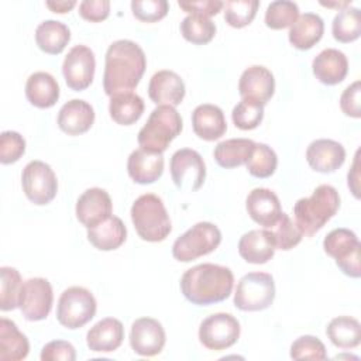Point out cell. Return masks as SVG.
I'll use <instances>...</instances> for the list:
<instances>
[{
  "label": "cell",
  "mask_w": 361,
  "mask_h": 361,
  "mask_svg": "<svg viewBox=\"0 0 361 361\" xmlns=\"http://www.w3.org/2000/svg\"><path fill=\"white\" fill-rule=\"evenodd\" d=\"M52 286L45 278H30L23 282L18 296V307L27 320H44L52 309Z\"/></svg>",
  "instance_id": "obj_13"
},
{
  "label": "cell",
  "mask_w": 361,
  "mask_h": 361,
  "mask_svg": "<svg viewBox=\"0 0 361 361\" xmlns=\"http://www.w3.org/2000/svg\"><path fill=\"white\" fill-rule=\"evenodd\" d=\"M96 307V299L90 290L82 286H71L62 292L58 300L56 319L63 327L75 330L94 317Z\"/></svg>",
  "instance_id": "obj_8"
},
{
  "label": "cell",
  "mask_w": 361,
  "mask_h": 361,
  "mask_svg": "<svg viewBox=\"0 0 361 361\" xmlns=\"http://www.w3.org/2000/svg\"><path fill=\"white\" fill-rule=\"evenodd\" d=\"M130 345L138 355L154 357L165 345V330L162 324L151 317L137 319L130 331Z\"/></svg>",
  "instance_id": "obj_15"
},
{
  "label": "cell",
  "mask_w": 361,
  "mask_h": 361,
  "mask_svg": "<svg viewBox=\"0 0 361 361\" xmlns=\"http://www.w3.org/2000/svg\"><path fill=\"white\" fill-rule=\"evenodd\" d=\"M185 83L172 71H158L148 85V96L157 106H178L185 97Z\"/></svg>",
  "instance_id": "obj_19"
},
{
  "label": "cell",
  "mask_w": 361,
  "mask_h": 361,
  "mask_svg": "<svg viewBox=\"0 0 361 361\" xmlns=\"http://www.w3.org/2000/svg\"><path fill=\"white\" fill-rule=\"evenodd\" d=\"M94 54L86 45L71 48L62 63V73L68 87L75 92L85 90L90 86L94 76Z\"/></svg>",
  "instance_id": "obj_14"
},
{
  "label": "cell",
  "mask_w": 361,
  "mask_h": 361,
  "mask_svg": "<svg viewBox=\"0 0 361 361\" xmlns=\"http://www.w3.org/2000/svg\"><path fill=\"white\" fill-rule=\"evenodd\" d=\"M275 299V282L267 272L244 275L234 293V305L244 312H258L269 307Z\"/></svg>",
  "instance_id": "obj_7"
},
{
  "label": "cell",
  "mask_w": 361,
  "mask_h": 361,
  "mask_svg": "<svg viewBox=\"0 0 361 361\" xmlns=\"http://www.w3.org/2000/svg\"><path fill=\"white\" fill-rule=\"evenodd\" d=\"M110 1L109 0H85L79 4V14L82 18L90 23H99L109 17Z\"/></svg>",
  "instance_id": "obj_48"
},
{
  "label": "cell",
  "mask_w": 361,
  "mask_h": 361,
  "mask_svg": "<svg viewBox=\"0 0 361 361\" xmlns=\"http://www.w3.org/2000/svg\"><path fill=\"white\" fill-rule=\"evenodd\" d=\"M290 358L293 360H326L324 344L314 336H302L290 345Z\"/></svg>",
  "instance_id": "obj_43"
},
{
  "label": "cell",
  "mask_w": 361,
  "mask_h": 361,
  "mask_svg": "<svg viewBox=\"0 0 361 361\" xmlns=\"http://www.w3.org/2000/svg\"><path fill=\"white\" fill-rule=\"evenodd\" d=\"M94 121L93 107L79 99L65 103L58 114V127L68 135H80L86 133Z\"/></svg>",
  "instance_id": "obj_21"
},
{
  "label": "cell",
  "mask_w": 361,
  "mask_h": 361,
  "mask_svg": "<svg viewBox=\"0 0 361 361\" xmlns=\"http://www.w3.org/2000/svg\"><path fill=\"white\" fill-rule=\"evenodd\" d=\"M361 83L355 80L347 86L340 97V107L345 116L360 118L361 117Z\"/></svg>",
  "instance_id": "obj_47"
},
{
  "label": "cell",
  "mask_w": 361,
  "mask_h": 361,
  "mask_svg": "<svg viewBox=\"0 0 361 361\" xmlns=\"http://www.w3.org/2000/svg\"><path fill=\"white\" fill-rule=\"evenodd\" d=\"M358 152L355 155V159H354V164H353V169L351 172H348V186L351 188L353 193L355 197H360V193H358Z\"/></svg>",
  "instance_id": "obj_50"
},
{
  "label": "cell",
  "mask_w": 361,
  "mask_h": 361,
  "mask_svg": "<svg viewBox=\"0 0 361 361\" xmlns=\"http://www.w3.org/2000/svg\"><path fill=\"white\" fill-rule=\"evenodd\" d=\"M180 34L192 44L203 45L213 39L216 34L214 23L202 16H188L180 23Z\"/></svg>",
  "instance_id": "obj_36"
},
{
  "label": "cell",
  "mask_w": 361,
  "mask_h": 361,
  "mask_svg": "<svg viewBox=\"0 0 361 361\" xmlns=\"http://www.w3.org/2000/svg\"><path fill=\"white\" fill-rule=\"evenodd\" d=\"M231 118H233V123L237 128H240V130H254L259 126V123L264 118V106L257 103V102L243 99L233 109Z\"/></svg>",
  "instance_id": "obj_42"
},
{
  "label": "cell",
  "mask_w": 361,
  "mask_h": 361,
  "mask_svg": "<svg viewBox=\"0 0 361 361\" xmlns=\"http://www.w3.org/2000/svg\"><path fill=\"white\" fill-rule=\"evenodd\" d=\"M75 6H76V1H47V7L51 11L59 13V14H63L72 10Z\"/></svg>",
  "instance_id": "obj_51"
},
{
  "label": "cell",
  "mask_w": 361,
  "mask_h": 361,
  "mask_svg": "<svg viewBox=\"0 0 361 361\" xmlns=\"http://www.w3.org/2000/svg\"><path fill=\"white\" fill-rule=\"evenodd\" d=\"M326 334L336 347L344 350L354 348L361 341V326L354 317L338 316L329 323Z\"/></svg>",
  "instance_id": "obj_34"
},
{
  "label": "cell",
  "mask_w": 361,
  "mask_h": 361,
  "mask_svg": "<svg viewBox=\"0 0 361 361\" xmlns=\"http://www.w3.org/2000/svg\"><path fill=\"white\" fill-rule=\"evenodd\" d=\"M127 238V228L120 217L110 216L102 223L87 228V240L102 251L117 250Z\"/></svg>",
  "instance_id": "obj_27"
},
{
  "label": "cell",
  "mask_w": 361,
  "mask_h": 361,
  "mask_svg": "<svg viewBox=\"0 0 361 361\" xmlns=\"http://www.w3.org/2000/svg\"><path fill=\"white\" fill-rule=\"evenodd\" d=\"M245 165H247L250 175H252L255 178H261V179L269 178L276 169L278 157H276L275 151L271 147H268L267 144L255 142L254 151Z\"/></svg>",
  "instance_id": "obj_38"
},
{
  "label": "cell",
  "mask_w": 361,
  "mask_h": 361,
  "mask_svg": "<svg viewBox=\"0 0 361 361\" xmlns=\"http://www.w3.org/2000/svg\"><path fill=\"white\" fill-rule=\"evenodd\" d=\"M21 185L28 200L38 206L49 203L58 192L56 176L51 166L42 161H31L24 166Z\"/></svg>",
  "instance_id": "obj_10"
},
{
  "label": "cell",
  "mask_w": 361,
  "mask_h": 361,
  "mask_svg": "<svg viewBox=\"0 0 361 361\" xmlns=\"http://www.w3.org/2000/svg\"><path fill=\"white\" fill-rule=\"evenodd\" d=\"M166 0H134L131 1V10L135 18L144 23H155L162 20L168 13Z\"/></svg>",
  "instance_id": "obj_44"
},
{
  "label": "cell",
  "mask_w": 361,
  "mask_h": 361,
  "mask_svg": "<svg viewBox=\"0 0 361 361\" xmlns=\"http://www.w3.org/2000/svg\"><path fill=\"white\" fill-rule=\"evenodd\" d=\"M259 7L257 0H230L223 4L224 20L234 28H243L248 25Z\"/></svg>",
  "instance_id": "obj_40"
},
{
  "label": "cell",
  "mask_w": 361,
  "mask_h": 361,
  "mask_svg": "<svg viewBox=\"0 0 361 361\" xmlns=\"http://www.w3.org/2000/svg\"><path fill=\"white\" fill-rule=\"evenodd\" d=\"M25 96L38 109L52 107L59 99L58 82L48 72H35L27 79Z\"/></svg>",
  "instance_id": "obj_29"
},
{
  "label": "cell",
  "mask_w": 361,
  "mask_h": 361,
  "mask_svg": "<svg viewBox=\"0 0 361 361\" xmlns=\"http://www.w3.org/2000/svg\"><path fill=\"white\" fill-rule=\"evenodd\" d=\"M109 113L113 121L120 126H131L140 120L144 113V102L142 99L133 93H120L110 99Z\"/></svg>",
  "instance_id": "obj_33"
},
{
  "label": "cell",
  "mask_w": 361,
  "mask_h": 361,
  "mask_svg": "<svg viewBox=\"0 0 361 361\" xmlns=\"http://www.w3.org/2000/svg\"><path fill=\"white\" fill-rule=\"evenodd\" d=\"M131 220L137 234L149 243L165 240L172 230L164 202L154 193L141 195L133 203Z\"/></svg>",
  "instance_id": "obj_4"
},
{
  "label": "cell",
  "mask_w": 361,
  "mask_h": 361,
  "mask_svg": "<svg viewBox=\"0 0 361 361\" xmlns=\"http://www.w3.org/2000/svg\"><path fill=\"white\" fill-rule=\"evenodd\" d=\"M179 7L190 16L212 17L223 8V1L219 0H200V1H179Z\"/></svg>",
  "instance_id": "obj_49"
},
{
  "label": "cell",
  "mask_w": 361,
  "mask_h": 361,
  "mask_svg": "<svg viewBox=\"0 0 361 361\" xmlns=\"http://www.w3.org/2000/svg\"><path fill=\"white\" fill-rule=\"evenodd\" d=\"M30 343L14 322L0 319V360L20 361L28 355Z\"/></svg>",
  "instance_id": "obj_30"
},
{
  "label": "cell",
  "mask_w": 361,
  "mask_h": 361,
  "mask_svg": "<svg viewBox=\"0 0 361 361\" xmlns=\"http://www.w3.org/2000/svg\"><path fill=\"white\" fill-rule=\"evenodd\" d=\"M306 161L313 171L330 173L344 164L345 149L334 140L320 138L309 144L306 149Z\"/></svg>",
  "instance_id": "obj_18"
},
{
  "label": "cell",
  "mask_w": 361,
  "mask_h": 361,
  "mask_svg": "<svg viewBox=\"0 0 361 361\" xmlns=\"http://www.w3.org/2000/svg\"><path fill=\"white\" fill-rule=\"evenodd\" d=\"M171 176L175 186L185 192L202 188L206 178V166L202 155L190 148L178 149L171 158Z\"/></svg>",
  "instance_id": "obj_11"
},
{
  "label": "cell",
  "mask_w": 361,
  "mask_h": 361,
  "mask_svg": "<svg viewBox=\"0 0 361 361\" xmlns=\"http://www.w3.org/2000/svg\"><path fill=\"white\" fill-rule=\"evenodd\" d=\"M182 131V117L172 106L155 107L145 126L138 133L141 149L152 154H162L172 140Z\"/></svg>",
  "instance_id": "obj_5"
},
{
  "label": "cell",
  "mask_w": 361,
  "mask_h": 361,
  "mask_svg": "<svg viewBox=\"0 0 361 361\" xmlns=\"http://www.w3.org/2000/svg\"><path fill=\"white\" fill-rule=\"evenodd\" d=\"M340 196L330 185L317 186L312 196L299 199L293 206L295 223L302 235L316 234L338 210Z\"/></svg>",
  "instance_id": "obj_3"
},
{
  "label": "cell",
  "mask_w": 361,
  "mask_h": 361,
  "mask_svg": "<svg viewBox=\"0 0 361 361\" xmlns=\"http://www.w3.org/2000/svg\"><path fill=\"white\" fill-rule=\"evenodd\" d=\"M234 275L230 268L216 264H200L188 269L180 279L183 296L199 306L223 302L231 295Z\"/></svg>",
  "instance_id": "obj_2"
},
{
  "label": "cell",
  "mask_w": 361,
  "mask_h": 361,
  "mask_svg": "<svg viewBox=\"0 0 361 361\" xmlns=\"http://www.w3.org/2000/svg\"><path fill=\"white\" fill-rule=\"evenodd\" d=\"M324 32V23L320 16L314 13H305L290 25L289 42L298 49H310L316 45Z\"/></svg>",
  "instance_id": "obj_28"
},
{
  "label": "cell",
  "mask_w": 361,
  "mask_h": 361,
  "mask_svg": "<svg viewBox=\"0 0 361 361\" xmlns=\"http://www.w3.org/2000/svg\"><path fill=\"white\" fill-rule=\"evenodd\" d=\"M127 171L130 178L137 183H154L164 172V157L162 154L147 152L141 148L135 149L128 157Z\"/></svg>",
  "instance_id": "obj_26"
},
{
  "label": "cell",
  "mask_w": 361,
  "mask_h": 361,
  "mask_svg": "<svg viewBox=\"0 0 361 361\" xmlns=\"http://www.w3.org/2000/svg\"><path fill=\"white\" fill-rule=\"evenodd\" d=\"M124 338L123 323L114 317L97 322L86 334L87 347L94 353H110L117 350Z\"/></svg>",
  "instance_id": "obj_22"
},
{
  "label": "cell",
  "mask_w": 361,
  "mask_h": 361,
  "mask_svg": "<svg viewBox=\"0 0 361 361\" xmlns=\"http://www.w3.org/2000/svg\"><path fill=\"white\" fill-rule=\"evenodd\" d=\"M195 134L206 141L219 140L227 130V123L220 107L214 104H200L192 113Z\"/></svg>",
  "instance_id": "obj_25"
},
{
  "label": "cell",
  "mask_w": 361,
  "mask_h": 361,
  "mask_svg": "<svg viewBox=\"0 0 361 361\" xmlns=\"http://www.w3.org/2000/svg\"><path fill=\"white\" fill-rule=\"evenodd\" d=\"M111 199L104 189L90 188L85 190L76 202V217L86 227L90 228L111 216Z\"/></svg>",
  "instance_id": "obj_17"
},
{
  "label": "cell",
  "mask_w": 361,
  "mask_h": 361,
  "mask_svg": "<svg viewBox=\"0 0 361 361\" xmlns=\"http://www.w3.org/2000/svg\"><path fill=\"white\" fill-rule=\"evenodd\" d=\"M275 79L269 69L261 65L247 68L238 80V93L243 99L267 104L274 96Z\"/></svg>",
  "instance_id": "obj_16"
},
{
  "label": "cell",
  "mask_w": 361,
  "mask_h": 361,
  "mask_svg": "<svg viewBox=\"0 0 361 361\" xmlns=\"http://www.w3.org/2000/svg\"><path fill=\"white\" fill-rule=\"evenodd\" d=\"M269 231L274 237L275 248L283 250V251H288L296 247L303 237L296 223L283 212L278 219V221L272 227H269Z\"/></svg>",
  "instance_id": "obj_41"
},
{
  "label": "cell",
  "mask_w": 361,
  "mask_h": 361,
  "mask_svg": "<svg viewBox=\"0 0 361 361\" xmlns=\"http://www.w3.org/2000/svg\"><path fill=\"white\" fill-rule=\"evenodd\" d=\"M254 147H255V142L252 140L230 138L216 145L213 151V157L221 168H226V169L237 168L243 164H247V161L250 159L254 151Z\"/></svg>",
  "instance_id": "obj_31"
},
{
  "label": "cell",
  "mask_w": 361,
  "mask_h": 361,
  "mask_svg": "<svg viewBox=\"0 0 361 361\" xmlns=\"http://www.w3.org/2000/svg\"><path fill=\"white\" fill-rule=\"evenodd\" d=\"M275 250V241L269 230H251L238 241V254L250 264L268 262Z\"/></svg>",
  "instance_id": "obj_24"
},
{
  "label": "cell",
  "mask_w": 361,
  "mask_h": 361,
  "mask_svg": "<svg viewBox=\"0 0 361 361\" xmlns=\"http://www.w3.org/2000/svg\"><path fill=\"white\" fill-rule=\"evenodd\" d=\"M71 39L69 28L55 20L41 23L35 30V42L41 51L49 55L61 54Z\"/></svg>",
  "instance_id": "obj_32"
},
{
  "label": "cell",
  "mask_w": 361,
  "mask_h": 361,
  "mask_svg": "<svg viewBox=\"0 0 361 361\" xmlns=\"http://www.w3.org/2000/svg\"><path fill=\"white\" fill-rule=\"evenodd\" d=\"M240 323L230 313H214L206 317L199 327L200 343L213 351H221L237 343Z\"/></svg>",
  "instance_id": "obj_12"
},
{
  "label": "cell",
  "mask_w": 361,
  "mask_h": 361,
  "mask_svg": "<svg viewBox=\"0 0 361 361\" xmlns=\"http://www.w3.org/2000/svg\"><path fill=\"white\" fill-rule=\"evenodd\" d=\"M25 152V140L16 131H3L0 135V162H17Z\"/></svg>",
  "instance_id": "obj_45"
},
{
  "label": "cell",
  "mask_w": 361,
  "mask_h": 361,
  "mask_svg": "<svg viewBox=\"0 0 361 361\" xmlns=\"http://www.w3.org/2000/svg\"><path fill=\"white\" fill-rule=\"evenodd\" d=\"M313 75L324 85L333 86L344 80L348 72L347 56L334 48L323 49L312 63Z\"/></svg>",
  "instance_id": "obj_23"
},
{
  "label": "cell",
  "mask_w": 361,
  "mask_h": 361,
  "mask_svg": "<svg viewBox=\"0 0 361 361\" xmlns=\"http://www.w3.org/2000/svg\"><path fill=\"white\" fill-rule=\"evenodd\" d=\"M41 360L42 361H75L76 351L71 343L63 340H54L42 347Z\"/></svg>",
  "instance_id": "obj_46"
},
{
  "label": "cell",
  "mask_w": 361,
  "mask_h": 361,
  "mask_svg": "<svg viewBox=\"0 0 361 361\" xmlns=\"http://www.w3.org/2000/svg\"><path fill=\"white\" fill-rule=\"evenodd\" d=\"M245 209L250 217L265 228L272 227L282 214L278 196L267 188L252 189L247 196Z\"/></svg>",
  "instance_id": "obj_20"
},
{
  "label": "cell",
  "mask_w": 361,
  "mask_h": 361,
  "mask_svg": "<svg viewBox=\"0 0 361 361\" xmlns=\"http://www.w3.org/2000/svg\"><path fill=\"white\" fill-rule=\"evenodd\" d=\"M299 17V7L289 0L272 1L265 11V24L272 30L290 27Z\"/></svg>",
  "instance_id": "obj_39"
},
{
  "label": "cell",
  "mask_w": 361,
  "mask_h": 361,
  "mask_svg": "<svg viewBox=\"0 0 361 361\" xmlns=\"http://www.w3.org/2000/svg\"><path fill=\"white\" fill-rule=\"evenodd\" d=\"M221 243V233L217 226L200 221L192 226L172 245V255L180 262H189L214 251Z\"/></svg>",
  "instance_id": "obj_6"
},
{
  "label": "cell",
  "mask_w": 361,
  "mask_h": 361,
  "mask_svg": "<svg viewBox=\"0 0 361 361\" xmlns=\"http://www.w3.org/2000/svg\"><path fill=\"white\" fill-rule=\"evenodd\" d=\"M0 276V309L3 312L13 310L18 306V296L23 286L21 275L16 268L1 267Z\"/></svg>",
  "instance_id": "obj_37"
},
{
  "label": "cell",
  "mask_w": 361,
  "mask_h": 361,
  "mask_svg": "<svg viewBox=\"0 0 361 361\" xmlns=\"http://www.w3.org/2000/svg\"><path fill=\"white\" fill-rule=\"evenodd\" d=\"M147 66L144 51L130 39L114 41L106 52L103 89L110 97L131 92L140 83Z\"/></svg>",
  "instance_id": "obj_1"
},
{
  "label": "cell",
  "mask_w": 361,
  "mask_h": 361,
  "mask_svg": "<svg viewBox=\"0 0 361 361\" xmlns=\"http://www.w3.org/2000/svg\"><path fill=\"white\" fill-rule=\"evenodd\" d=\"M333 37L338 42H353L361 34V11L357 7H344L333 18Z\"/></svg>",
  "instance_id": "obj_35"
},
{
  "label": "cell",
  "mask_w": 361,
  "mask_h": 361,
  "mask_svg": "<svg viewBox=\"0 0 361 361\" xmlns=\"http://www.w3.org/2000/svg\"><path fill=\"white\" fill-rule=\"evenodd\" d=\"M323 248L327 255L336 259L337 267L345 275L351 278H360L361 244L354 231L343 227L331 230L323 241Z\"/></svg>",
  "instance_id": "obj_9"
}]
</instances>
